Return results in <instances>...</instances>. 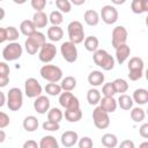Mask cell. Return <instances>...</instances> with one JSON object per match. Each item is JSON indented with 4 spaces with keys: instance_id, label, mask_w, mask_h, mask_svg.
<instances>
[{
    "instance_id": "obj_24",
    "label": "cell",
    "mask_w": 148,
    "mask_h": 148,
    "mask_svg": "<svg viewBox=\"0 0 148 148\" xmlns=\"http://www.w3.org/2000/svg\"><path fill=\"white\" fill-rule=\"evenodd\" d=\"M131 9L134 14H143L148 12V0H133Z\"/></svg>"
},
{
    "instance_id": "obj_32",
    "label": "cell",
    "mask_w": 148,
    "mask_h": 148,
    "mask_svg": "<svg viewBox=\"0 0 148 148\" xmlns=\"http://www.w3.org/2000/svg\"><path fill=\"white\" fill-rule=\"evenodd\" d=\"M60 87L64 91H72L76 87V79L74 76H71V75L65 76L64 79H61Z\"/></svg>"
},
{
    "instance_id": "obj_33",
    "label": "cell",
    "mask_w": 148,
    "mask_h": 148,
    "mask_svg": "<svg viewBox=\"0 0 148 148\" xmlns=\"http://www.w3.org/2000/svg\"><path fill=\"white\" fill-rule=\"evenodd\" d=\"M131 119L134 121V123H141L145 120L146 118V112L140 106H136V108H132L131 109Z\"/></svg>"
},
{
    "instance_id": "obj_28",
    "label": "cell",
    "mask_w": 148,
    "mask_h": 148,
    "mask_svg": "<svg viewBox=\"0 0 148 148\" xmlns=\"http://www.w3.org/2000/svg\"><path fill=\"white\" fill-rule=\"evenodd\" d=\"M20 31H21L22 35H24L27 37L30 36L32 32H35L36 31V27H35L32 20H24V21H22L21 24H20Z\"/></svg>"
},
{
    "instance_id": "obj_26",
    "label": "cell",
    "mask_w": 148,
    "mask_h": 148,
    "mask_svg": "<svg viewBox=\"0 0 148 148\" xmlns=\"http://www.w3.org/2000/svg\"><path fill=\"white\" fill-rule=\"evenodd\" d=\"M23 128L27 131V132H35L37 128H38V119L35 117V116H27L23 120Z\"/></svg>"
},
{
    "instance_id": "obj_20",
    "label": "cell",
    "mask_w": 148,
    "mask_h": 148,
    "mask_svg": "<svg viewBox=\"0 0 148 148\" xmlns=\"http://www.w3.org/2000/svg\"><path fill=\"white\" fill-rule=\"evenodd\" d=\"M32 22L36 27V29H40V28H45L46 24L49 23V16L43 12H36L32 16Z\"/></svg>"
},
{
    "instance_id": "obj_35",
    "label": "cell",
    "mask_w": 148,
    "mask_h": 148,
    "mask_svg": "<svg viewBox=\"0 0 148 148\" xmlns=\"http://www.w3.org/2000/svg\"><path fill=\"white\" fill-rule=\"evenodd\" d=\"M112 84H113V88H114L116 92L124 94V92H126V91L128 90V83H127V81L124 80V79H116V80L112 82Z\"/></svg>"
},
{
    "instance_id": "obj_54",
    "label": "cell",
    "mask_w": 148,
    "mask_h": 148,
    "mask_svg": "<svg viewBox=\"0 0 148 148\" xmlns=\"http://www.w3.org/2000/svg\"><path fill=\"white\" fill-rule=\"evenodd\" d=\"M5 139H6V132L0 128V143H2L5 141Z\"/></svg>"
},
{
    "instance_id": "obj_2",
    "label": "cell",
    "mask_w": 148,
    "mask_h": 148,
    "mask_svg": "<svg viewBox=\"0 0 148 148\" xmlns=\"http://www.w3.org/2000/svg\"><path fill=\"white\" fill-rule=\"evenodd\" d=\"M92 60H94L95 65L99 66L104 71H111L114 67V58L110 53H108L105 50L97 49L94 52Z\"/></svg>"
},
{
    "instance_id": "obj_11",
    "label": "cell",
    "mask_w": 148,
    "mask_h": 148,
    "mask_svg": "<svg viewBox=\"0 0 148 148\" xmlns=\"http://www.w3.org/2000/svg\"><path fill=\"white\" fill-rule=\"evenodd\" d=\"M43 91V88L40 86V83L37 81V79L35 77H29L25 80L24 83V92L29 98H36L37 96H39Z\"/></svg>"
},
{
    "instance_id": "obj_58",
    "label": "cell",
    "mask_w": 148,
    "mask_h": 148,
    "mask_svg": "<svg viewBox=\"0 0 148 148\" xmlns=\"http://www.w3.org/2000/svg\"><path fill=\"white\" fill-rule=\"evenodd\" d=\"M145 146H148V142H143V143H141V147H145Z\"/></svg>"
},
{
    "instance_id": "obj_19",
    "label": "cell",
    "mask_w": 148,
    "mask_h": 148,
    "mask_svg": "<svg viewBox=\"0 0 148 148\" xmlns=\"http://www.w3.org/2000/svg\"><path fill=\"white\" fill-rule=\"evenodd\" d=\"M133 102H135L139 105H145L148 102V90L145 88H139L135 89L132 96Z\"/></svg>"
},
{
    "instance_id": "obj_27",
    "label": "cell",
    "mask_w": 148,
    "mask_h": 148,
    "mask_svg": "<svg viewBox=\"0 0 148 148\" xmlns=\"http://www.w3.org/2000/svg\"><path fill=\"white\" fill-rule=\"evenodd\" d=\"M83 45H84V49L89 52H95L97 49H98V45H99V40L96 36H88V37H84L83 39Z\"/></svg>"
},
{
    "instance_id": "obj_49",
    "label": "cell",
    "mask_w": 148,
    "mask_h": 148,
    "mask_svg": "<svg viewBox=\"0 0 148 148\" xmlns=\"http://www.w3.org/2000/svg\"><path fill=\"white\" fill-rule=\"evenodd\" d=\"M39 145L34 140H28L23 143V148H38Z\"/></svg>"
},
{
    "instance_id": "obj_22",
    "label": "cell",
    "mask_w": 148,
    "mask_h": 148,
    "mask_svg": "<svg viewBox=\"0 0 148 148\" xmlns=\"http://www.w3.org/2000/svg\"><path fill=\"white\" fill-rule=\"evenodd\" d=\"M104 74L101 71H92L88 75V82L92 87H99L104 83Z\"/></svg>"
},
{
    "instance_id": "obj_15",
    "label": "cell",
    "mask_w": 148,
    "mask_h": 148,
    "mask_svg": "<svg viewBox=\"0 0 148 148\" xmlns=\"http://www.w3.org/2000/svg\"><path fill=\"white\" fill-rule=\"evenodd\" d=\"M34 109L39 114H45L50 109V99L46 96L39 95L35 98L34 102Z\"/></svg>"
},
{
    "instance_id": "obj_25",
    "label": "cell",
    "mask_w": 148,
    "mask_h": 148,
    "mask_svg": "<svg viewBox=\"0 0 148 148\" xmlns=\"http://www.w3.org/2000/svg\"><path fill=\"white\" fill-rule=\"evenodd\" d=\"M64 36V31L59 25H52L47 29V38L51 42H59Z\"/></svg>"
},
{
    "instance_id": "obj_43",
    "label": "cell",
    "mask_w": 148,
    "mask_h": 148,
    "mask_svg": "<svg viewBox=\"0 0 148 148\" xmlns=\"http://www.w3.org/2000/svg\"><path fill=\"white\" fill-rule=\"evenodd\" d=\"M77 146L79 148H91L94 146V142L89 136H83L77 140Z\"/></svg>"
},
{
    "instance_id": "obj_8",
    "label": "cell",
    "mask_w": 148,
    "mask_h": 148,
    "mask_svg": "<svg viewBox=\"0 0 148 148\" xmlns=\"http://www.w3.org/2000/svg\"><path fill=\"white\" fill-rule=\"evenodd\" d=\"M92 120L94 125L99 130H105L110 125V117L109 113L102 110L99 106H96L92 111Z\"/></svg>"
},
{
    "instance_id": "obj_40",
    "label": "cell",
    "mask_w": 148,
    "mask_h": 148,
    "mask_svg": "<svg viewBox=\"0 0 148 148\" xmlns=\"http://www.w3.org/2000/svg\"><path fill=\"white\" fill-rule=\"evenodd\" d=\"M6 35H7V40L8 42H15L18 38L20 32H18V30L15 27L10 25V27L6 28Z\"/></svg>"
},
{
    "instance_id": "obj_6",
    "label": "cell",
    "mask_w": 148,
    "mask_h": 148,
    "mask_svg": "<svg viewBox=\"0 0 148 148\" xmlns=\"http://www.w3.org/2000/svg\"><path fill=\"white\" fill-rule=\"evenodd\" d=\"M39 74L44 80L49 82H58L62 79V71L56 65H50V64L44 65L40 68Z\"/></svg>"
},
{
    "instance_id": "obj_7",
    "label": "cell",
    "mask_w": 148,
    "mask_h": 148,
    "mask_svg": "<svg viewBox=\"0 0 148 148\" xmlns=\"http://www.w3.org/2000/svg\"><path fill=\"white\" fill-rule=\"evenodd\" d=\"M23 53V49L17 42H9L7 46L2 50V57L6 61H14L21 58Z\"/></svg>"
},
{
    "instance_id": "obj_5",
    "label": "cell",
    "mask_w": 148,
    "mask_h": 148,
    "mask_svg": "<svg viewBox=\"0 0 148 148\" xmlns=\"http://www.w3.org/2000/svg\"><path fill=\"white\" fill-rule=\"evenodd\" d=\"M68 38L74 44H80L84 39V29L80 21H72L67 25Z\"/></svg>"
},
{
    "instance_id": "obj_9",
    "label": "cell",
    "mask_w": 148,
    "mask_h": 148,
    "mask_svg": "<svg viewBox=\"0 0 148 148\" xmlns=\"http://www.w3.org/2000/svg\"><path fill=\"white\" fill-rule=\"evenodd\" d=\"M60 52L62 58L67 61V62H75L77 59V49H76V44L72 43L71 40L65 42L61 44L60 46Z\"/></svg>"
},
{
    "instance_id": "obj_12",
    "label": "cell",
    "mask_w": 148,
    "mask_h": 148,
    "mask_svg": "<svg viewBox=\"0 0 148 148\" xmlns=\"http://www.w3.org/2000/svg\"><path fill=\"white\" fill-rule=\"evenodd\" d=\"M128 37V32L127 29L123 25H117L116 28H113L112 30V35H111V44L112 46L116 49L117 46L125 44Z\"/></svg>"
},
{
    "instance_id": "obj_48",
    "label": "cell",
    "mask_w": 148,
    "mask_h": 148,
    "mask_svg": "<svg viewBox=\"0 0 148 148\" xmlns=\"http://www.w3.org/2000/svg\"><path fill=\"white\" fill-rule=\"evenodd\" d=\"M9 66L3 62V61H0V74H6V75H9Z\"/></svg>"
},
{
    "instance_id": "obj_45",
    "label": "cell",
    "mask_w": 148,
    "mask_h": 148,
    "mask_svg": "<svg viewBox=\"0 0 148 148\" xmlns=\"http://www.w3.org/2000/svg\"><path fill=\"white\" fill-rule=\"evenodd\" d=\"M9 117H8V114L7 113H5V112H2V111H0V128H5V127H7L8 125H9Z\"/></svg>"
},
{
    "instance_id": "obj_50",
    "label": "cell",
    "mask_w": 148,
    "mask_h": 148,
    "mask_svg": "<svg viewBox=\"0 0 148 148\" xmlns=\"http://www.w3.org/2000/svg\"><path fill=\"white\" fill-rule=\"evenodd\" d=\"M120 147L121 148H134V142L131 140H124L120 142Z\"/></svg>"
},
{
    "instance_id": "obj_38",
    "label": "cell",
    "mask_w": 148,
    "mask_h": 148,
    "mask_svg": "<svg viewBox=\"0 0 148 148\" xmlns=\"http://www.w3.org/2000/svg\"><path fill=\"white\" fill-rule=\"evenodd\" d=\"M49 22L52 25H60L64 22V16L62 13L59 10H53L51 12V14L49 15Z\"/></svg>"
},
{
    "instance_id": "obj_53",
    "label": "cell",
    "mask_w": 148,
    "mask_h": 148,
    "mask_svg": "<svg viewBox=\"0 0 148 148\" xmlns=\"http://www.w3.org/2000/svg\"><path fill=\"white\" fill-rule=\"evenodd\" d=\"M72 5H75V6H81L86 2V0H69Z\"/></svg>"
},
{
    "instance_id": "obj_42",
    "label": "cell",
    "mask_w": 148,
    "mask_h": 148,
    "mask_svg": "<svg viewBox=\"0 0 148 148\" xmlns=\"http://www.w3.org/2000/svg\"><path fill=\"white\" fill-rule=\"evenodd\" d=\"M102 94L104 96H114L116 90L113 88L112 82H108V83H104L103 84V87H102Z\"/></svg>"
},
{
    "instance_id": "obj_37",
    "label": "cell",
    "mask_w": 148,
    "mask_h": 148,
    "mask_svg": "<svg viewBox=\"0 0 148 148\" xmlns=\"http://www.w3.org/2000/svg\"><path fill=\"white\" fill-rule=\"evenodd\" d=\"M62 117H64L62 111L60 109H58V108H52V109H49V111H47V119L49 120L60 123Z\"/></svg>"
},
{
    "instance_id": "obj_57",
    "label": "cell",
    "mask_w": 148,
    "mask_h": 148,
    "mask_svg": "<svg viewBox=\"0 0 148 148\" xmlns=\"http://www.w3.org/2000/svg\"><path fill=\"white\" fill-rule=\"evenodd\" d=\"M15 3H17V5H23V3H25L27 2V0H13Z\"/></svg>"
},
{
    "instance_id": "obj_23",
    "label": "cell",
    "mask_w": 148,
    "mask_h": 148,
    "mask_svg": "<svg viewBox=\"0 0 148 148\" xmlns=\"http://www.w3.org/2000/svg\"><path fill=\"white\" fill-rule=\"evenodd\" d=\"M83 20H84V22H86L88 25L95 27V25H97L98 22H99V14H98L96 10H94V9H88V10H86L84 14H83Z\"/></svg>"
},
{
    "instance_id": "obj_55",
    "label": "cell",
    "mask_w": 148,
    "mask_h": 148,
    "mask_svg": "<svg viewBox=\"0 0 148 148\" xmlns=\"http://www.w3.org/2000/svg\"><path fill=\"white\" fill-rule=\"evenodd\" d=\"M111 2L113 5H123V3L126 2V0H111Z\"/></svg>"
},
{
    "instance_id": "obj_14",
    "label": "cell",
    "mask_w": 148,
    "mask_h": 148,
    "mask_svg": "<svg viewBox=\"0 0 148 148\" xmlns=\"http://www.w3.org/2000/svg\"><path fill=\"white\" fill-rule=\"evenodd\" d=\"M59 104L62 108H65V109H71V108H77V106H80L79 99L71 91L60 92V95H59Z\"/></svg>"
},
{
    "instance_id": "obj_10",
    "label": "cell",
    "mask_w": 148,
    "mask_h": 148,
    "mask_svg": "<svg viewBox=\"0 0 148 148\" xmlns=\"http://www.w3.org/2000/svg\"><path fill=\"white\" fill-rule=\"evenodd\" d=\"M57 54V47L52 43H45L38 51V58L42 62L49 64L51 62Z\"/></svg>"
},
{
    "instance_id": "obj_34",
    "label": "cell",
    "mask_w": 148,
    "mask_h": 148,
    "mask_svg": "<svg viewBox=\"0 0 148 148\" xmlns=\"http://www.w3.org/2000/svg\"><path fill=\"white\" fill-rule=\"evenodd\" d=\"M101 92L96 89V88H91L88 90L87 92V101L90 105H97L99 103V99H101Z\"/></svg>"
},
{
    "instance_id": "obj_16",
    "label": "cell",
    "mask_w": 148,
    "mask_h": 148,
    "mask_svg": "<svg viewBox=\"0 0 148 148\" xmlns=\"http://www.w3.org/2000/svg\"><path fill=\"white\" fill-rule=\"evenodd\" d=\"M98 104H99V108L102 110H104L105 112H108V113L114 112L117 106H118L117 101L114 99L113 96H103V97H101Z\"/></svg>"
},
{
    "instance_id": "obj_13",
    "label": "cell",
    "mask_w": 148,
    "mask_h": 148,
    "mask_svg": "<svg viewBox=\"0 0 148 148\" xmlns=\"http://www.w3.org/2000/svg\"><path fill=\"white\" fill-rule=\"evenodd\" d=\"M118 10L116 9L114 6L111 5H105L101 9V18L104 23L106 24H113L118 21Z\"/></svg>"
},
{
    "instance_id": "obj_3",
    "label": "cell",
    "mask_w": 148,
    "mask_h": 148,
    "mask_svg": "<svg viewBox=\"0 0 148 148\" xmlns=\"http://www.w3.org/2000/svg\"><path fill=\"white\" fill-rule=\"evenodd\" d=\"M128 79L131 81H138L143 76L145 62L140 57H132L128 61Z\"/></svg>"
},
{
    "instance_id": "obj_21",
    "label": "cell",
    "mask_w": 148,
    "mask_h": 148,
    "mask_svg": "<svg viewBox=\"0 0 148 148\" xmlns=\"http://www.w3.org/2000/svg\"><path fill=\"white\" fill-rule=\"evenodd\" d=\"M65 118L69 123H76V121L81 120V118H82V111H81L80 106L66 109V111H65Z\"/></svg>"
},
{
    "instance_id": "obj_1",
    "label": "cell",
    "mask_w": 148,
    "mask_h": 148,
    "mask_svg": "<svg viewBox=\"0 0 148 148\" xmlns=\"http://www.w3.org/2000/svg\"><path fill=\"white\" fill-rule=\"evenodd\" d=\"M46 43V38L45 35L40 31H35L32 32L30 36L27 37L25 42H24V46H25V51L29 54H36L39 49Z\"/></svg>"
},
{
    "instance_id": "obj_56",
    "label": "cell",
    "mask_w": 148,
    "mask_h": 148,
    "mask_svg": "<svg viewBox=\"0 0 148 148\" xmlns=\"http://www.w3.org/2000/svg\"><path fill=\"white\" fill-rule=\"evenodd\" d=\"M5 15H6V12H5V9H3L2 7H0V21H1V20H3Z\"/></svg>"
},
{
    "instance_id": "obj_31",
    "label": "cell",
    "mask_w": 148,
    "mask_h": 148,
    "mask_svg": "<svg viewBox=\"0 0 148 148\" xmlns=\"http://www.w3.org/2000/svg\"><path fill=\"white\" fill-rule=\"evenodd\" d=\"M38 145H39V148H58L59 147V143L53 135L43 136Z\"/></svg>"
},
{
    "instance_id": "obj_47",
    "label": "cell",
    "mask_w": 148,
    "mask_h": 148,
    "mask_svg": "<svg viewBox=\"0 0 148 148\" xmlns=\"http://www.w3.org/2000/svg\"><path fill=\"white\" fill-rule=\"evenodd\" d=\"M8 83H9V75L0 74V88L6 87Z\"/></svg>"
},
{
    "instance_id": "obj_52",
    "label": "cell",
    "mask_w": 148,
    "mask_h": 148,
    "mask_svg": "<svg viewBox=\"0 0 148 148\" xmlns=\"http://www.w3.org/2000/svg\"><path fill=\"white\" fill-rule=\"evenodd\" d=\"M5 103H6V96L2 91H0V108H2L5 105Z\"/></svg>"
},
{
    "instance_id": "obj_44",
    "label": "cell",
    "mask_w": 148,
    "mask_h": 148,
    "mask_svg": "<svg viewBox=\"0 0 148 148\" xmlns=\"http://www.w3.org/2000/svg\"><path fill=\"white\" fill-rule=\"evenodd\" d=\"M46 0H31V7L36 9V12H40L45 8Z\"/></svg>"
},
{
    "instance_id": "obj_30",
    "label": "cell",
    "mask_w": 148,
    "mask_h": 148,
    "mask_svg": "<svg viewBox=\"0 0 148 148\" xmlns=\"http://www.w3.org/2000/svg\"><path fill=\"white\" fill-rule=\"evenodd\" d=\"M101 142L106 148H114L118 145V138L114 134H112V133H105L102 136Z\"/></svg>"
},
{
    "instance_id": "obj_59",
    "label": "cell",
    "mask_w": 148,
    "mask_h": 148,
    "mask_svg": "<svg viewBox=\"0 0 148 148\" xmlns=\"http://www.w3.org/2000/svg\"><path fill=\"white\" fill-rule=\"evenodd\" d=\"M0 1H3V0H0Z\"/></svg>"
},
{
    "instance_id": "obj_51",
    "label": "cell",
    "mask_w": 148,
    "mask_h": 148,
    "mask_svg": "<svg viewBox=\"0 0 148 148\" xmlns=\"http://www.w3.org/2000/svg\"><path fill=\"white\" fill-rule=\"evenodd\" d=\"M7 40V35H6V28H0V44Z\"/></svg>"
},
{
    "instance_id": "obj_17",
    "label": "cell",
    "mask_w": 148,
    "mask_h": 148,
    "mask_svg": "<svg viewBox=\"0 0 148 148\" xmlns=\"http://www.w3.org/2000/svg\"><path fill=\"white\" fill-rule=\"evenodd\" d=\"M77 140H79V135L75 131H66L61 134V138H60L61 145L66 148L75 146L77 143Z\"/></svg>"
},
{
    "instance_id": "obj_29",
    "label": "cell",
    "mask_w": 148,
    "mask_h": 148,
    "mask_svg": "<svg viewBox=\"0 0 148 148\" xmlns=\"http://www.w3.org/2000/svg\"><path fill=\"white\" fill-rule=\"evenodd\" d=\"M133 103L134 102H133L132 97L126 95V94H120V96H119V98L117 101V104L119 105V108L123 109V110H126V111L131 110L133 108Z\"/></svg>"
},
{
    "instance_id": "obj_36",
    "label": "cell",
    "mask_w": 148,
    "mask_h": 148,
    "mask_svg": "<svg viewBox=\"0 0 148 148\" xmlns=\"http://www.w3.org/2000/svg\"><path fill=\"white\" fill-rule=\"evenodd\" d=\"M45 91L50 96H58V95H60L62 89H61L60 84H58L57 82H50L45 86Z\"/></svg>"
},
{
    "instance_id": "obj_18",
    "label": "cell",
    "mask_w": 148,
    "mask_h": 148,
    "mask_svg": "<svg viewBox=\"0 0 148 148\" xmlns=\"http://www.w3.org/2000/svg\"><path fill=\"white\" fill-rule=\"evenodd\" d=\"M131 54V47L125 43L116 47V60L119 65L124 64Z\"/></svg>"
},
{
    "instance_id": "obj_39",
    "label": "cell",
    "mask_w": 148,
    "mask_h": 148,
    "mask_svg": "<svg viewBox=\"0 0 148 148\" xmlns=\"http://www.w3.org/2000/svg\"><path fill=\"white\" fill-rule=\"evenodd\" d=\"M56 6L61 13H69L72 10V3L69 0H56Z\"/></svg>"
},
{
    "instance_id": "obj_46",
    "label": "cell",
    "mask_w": 148,
    "mask_h": 148,
    "mask_svg": "<svg viewBox=\"0 0 148 148\" xmlns=\"http://www.w3.org/2000/svg\"><path fill=\"white\" fill-rule=\"evenodd\" d=\"M139 133H140V135H141L143 139H147V138H148V124H147V123H143V124L140 126Z\"/></svg>"
},
{
    "instance_id": "obj_4",
    "label": "cell",
    "mask_w": 148,
    "mask_h": 148,
    "mask_svg": "<svg viewBox=\"0 0 148 148\" xmlns=\"http://www.w3.org/2000/svg\"><path fill=\"white\" fill-rule=\"evenodd\" d=\"M7 106L10 111H18L23 105V94L20 88H10L6 99Z\"/></svg>"
},
{
    "instance_id": "obj_41",
    "label": "cell",
    "mask_w": 148,
    "mask_h": 148,
    "mask_svg": "<svg viewBox=\"0 0 148 148\" xmlns=\"http://www.w3.org/2000/svg\"><path fill=\"white\" fill-rule=\"evenodd\" d=\"M43 130L44 131H49V132H57L59 128H60V124L57 123V121H52V120H46L43 123L42 125Z\"/></svg>"
}]
</instances>
